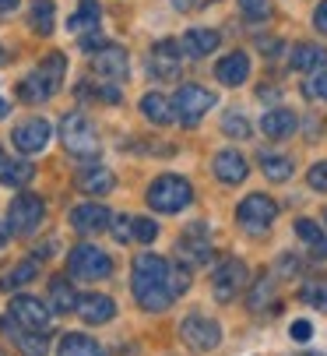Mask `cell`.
I'll return each instance as SVG.
<instances>
[{"instance_id": "obj_1", "label": "cell", "mask_w": 327, "mask_h": 356, "mask_svg": "<svg viewBox=\"0 0 327 356\" xmlns=\"http://www.w3.org/2000/svg\"><path fill=\"white\" fill-rule=\"evenodd\" d=\"M173 265L158 254L144 250L134 258V275H131V289H134V300L141 303L144 311H166L169 303L176 300L173 293Z\"/></svg>"}, {"instance_id": "obj_2", "label": "cell", "mask_w": 327, "mask_h": 356, "mask_svg": "<svg viewBox=\"0 0 327 356\" xmlns=\"http://www.w3.org/2000/svg\"><path fill=\"white\" fill-rule=\"evenodd\" d=\"M190 201H194V187L183 177H173V173L151 180V187H148V205L162 216H173V212L187 209Z\"/></svg>"}, {"instance_id": "obj_3", "label": "cell", "mask_w": 327, "mask_h": 356, "mask_svg": "<svg viewBox=\"0 0 327 356\" xmlns=\"http://www.w3.org/2000/svg\"><path fill=\"white\" fill-rule=\"evenodd\" d=\"M67 272L78 282H99V279L113 275V261H109L106 250H99L92 243H78L71 250V258H67Z\"/></svg>"}, {"instance_id": "obj_4", "label": "cell", "mask_w": 327, "mask_h": 356, "mask_svg": "<svg viewBox=\"0 0 327 356\" xmlns=\"http://www.w3.org/2000/svg\"><path fill=\"white\" fill-rule=\"evenodd\" d=\"M60 141H64V148L71 152V156H81V159H92L99 152V134H95L92 120L78 110L60 120Z\"/></svg>"}, {"instance_id": "obj_5", "label": "cell", "mask_w": 327, "mask_h": 356, "mask_svg": "<svg viewBox=\"0 0 327 356\" xmlns=\"http://www.w3.org/2000/svg\"><path fill=\"white\" fill-rule=\"evenodd\" d=\"M42 219H46L42 197H35V194H28V191H22V194L11 201V209H8V229H11L15 236L35 233V229L42 226Z\"/></svg>"}, {"instance_id": "obj_6", "label": "cell", "mask_w": 327, "mask_h": 356, "mask_svg": "<svg viewBox=\"0 0 327 356\" xmlns=\"http://www.w3.org/2000/svg\"><path fill=\"white\" fill-rule=\"evenodd\" d=\"M211 106H218V99H215V92H208L201 85H180L176 95H173V110L187 127H194Z\"/></svg>"}, {"instance_id": "obj_7", "label": "cell", "mask_w": 327, "mask_h": 356, "mask_svg": "<svg viewBox=\"0 0 327 356\" xmlns=\"http://www.w3.org/2000/svg\"><path fill=\"white\" fill-rule=\"evenodd\" d=\"M275 216H278V205L271 201L267 194H250L240 201L236 209V222L246 229V233H264L275 226Z\"/></svg>"}, {"instance_id": "obj_8", "label": "cell", "mask_w": 327, "mask_h": 356, "mask_svg": "<svg viewBox=\"0 0 327 356\" xmlns=\"http://www.w3.org/2000/svg\"><path fill=\"white\" fill-rule=\"evenodd\" d=\"M243 286H246V265L236 258H226L211 275V293L218 303H233L243 293Z\"/></svg>"}, {"instance_id": "obj_9", "label": "cell", "mask_w": 327, "mask_h": 356, "mask_svg": "<svg viewBox=\"0 0 327 356\" xmlns=\"http://www.w3.org/2000/svg\"><path fill=\"white\" fill-rule=\"evenodd\" d=\"M127 67H131V60H127V49H120L117 42H106V46H99L95 49V57H92V71L99 74V81H124L127 78Z\"/></svg>"}, {"instance_id": "obj_10", "label": "cell", "mask_w": 327, "mask_h": 356, "mask_svg": "<svg viewBox=\"0 0 327 356\" xmlns=\"http://www.w3.org/2000/svg\"><path fill=\"white\" fill-rule=\"evenodd\" d=\"M180 335H183V342H187L190 349H197V353H211L218 342H222V328H218L211 318H201V314L183 318Z\"/></svg>"}, {"instance_id": "obj_11", "label": "cell", "mask_w": 327, "mask_h": 356, "mask_svg": "<svg viewBox=\"0 0 327 356\" xmlns=\"http://www.w3.org/2000/svg\"><path fill=\"white\" fill-rule=\"evenodd\" d=\"M49 307L35 296H15L11 300V318L22 325V328H32V332H46L49 328Z\"/></svg>"}, {"instance_id": "obj_12", "label": "cell", "mask_w": 327, "mask_h": 356, "mask_svg": "<svg viewBox=\"0 0 327 356\" xmlns=\"http://www.w3.org/2000/svg\"><path fill=\"white\" fill-rule=\"evenodd\" d=\"M49 134H53V127H49L42 117H32V120H25V124L15 127L11 141H15L18 152H25V156H35V152H42V148L49 145Z\"/></svg>"}, {"instance_id": "obj_13", "label": "cell", "mask_w": 327, "mask_h": 356, "mask_svg": "<svg viewBox=\"0 0 327 356\" xmlns=\"http://www.w3.org/2000/svg\"><path fill=\"white\" fill-rule=\"evenodd\" d=\"M180 60H183V49H180V42H173V39H162V42H155V49H151V74H158V78H166V81H173V78H180Z\"/></svg>"}, {"instance_id": "obj_14", "label": "cell", "mask_w": 327, "mask_h": 356, "mask_svg": "<svg viewBox=\"0 0 327 356\" xmlns=\"http://www.w3.org/2000/svg\"><path fill=\"white\" fill-rule=\"evenodd\" d=\"M0 332H4L8 339H15L18 349H22L25 356H46V349H49V335H46V332L22 328L15 318H4V321H0Z\"/></svg>"}, {"instance_id": "obj_15", "label": "cell", "mask_w": 327, "mask_h": 356, "mask_svg": "<svg viewBox=\"0 0 327 356\" xmlns=\"http://www.w3.org/2000/svg\"><path fill=\"white\" fill-rule=\"evenodd\" d=\"M211 170H215V177L222 180V184H243V180H246V173H250L246 159L240 156V152H233V148L215 152V163H211Z\"/></svg>"}, {"instance_id": "obj_16", "label": "cell", "mask_w": 327, "mask_h": 356, "mask_svg": "<svg viewBox=\"0 0 327 356\" xmlns=\"http://www.w3.org/2000/svg\"><path fill=\"white\" fill-rule=\"evenodd\" d=\"M113 314H117V303L102 293H88L78 300V318L85 325H106V321H113Z\"/></svg>"}, {"instance_id": "obj_17", "label": "cell", "mask_w": 327, "mask_h": 356, "mask_svg": "<svg viewBox=\"0 0 327 356\" xmlns=\"http://www.w3.org/2000/svg\"><path fill=\"white\" fill-rule=\"evenodd\" d=\"M180 258L187 265H208L211 261V243L204 236V226H190L183 236H180Z\"/></svg>"}, {"instance_id": "obj_18", "label": "cell", "mask_w": 327, "mask_h": 356, "mask_svg": "<svg viewBox=\"0 0 327 356\" xmlns=\"http://www.w3.org/2000/svg\"><path fill=\"white\" fill-rule=\"evenodd\" d=\"M109 222H113L109 209L95 205V201H88V205H78V209H71V226H74L78 233H102Z\"/></svg>"}, {"instance_id": "obj_19", "label": "cell", "mask_w": 327, "mask_h": 356, "mask_svg": "<svg viewBox=\"0 0 327 356\" xmlns=\"http://www.w3.org/2000/svg\"><path fill=\"white\" fill-rule=\"evenodd\" d=\"M78 187L85 191V194H109V191H113L117 187V177L113 173H109L106 166H95V163H88V166H81L78 170Z\"/></svg>"}, {"instance_id": "obj_20", "label": "cell", "mask_w": 327, "mask_h": 356, "mask_svg": "<svg viewBox=\"0 0 327 356\" xmlns=\"http://www.w3.org/2000/svg\"><path fill=\"white\" fill-rule=\"evenodd\" d=\"M180 46H183V57L201 60V57H208V54H215V49H218V32H211V29H190L180 39Z\"/></svg>"}, {"instance_id": "obj_21", "label": "cell", "mask_w": 327, "mask_h": 356, "mask_svg": "<svg viewBox=\"0 0 327 356\" xmlns=\"http://www.w3.org/2000/svg\"><path fill=\"white\" fill-rule=\"evenodd\" d=\"M78 293H74V282L57 275V279H49V311H57V314H71L78 311Z\"/></svg>"}, {"instance_id": "obj_22", "label": "cell", "mask_w": 327, "mask_h": 356, "mask_svg": "<svg viewBox=\"0 0 327 356\" xmlns=\"http://www.w3.org/2000/svg\"><path fill=\"white\" fill-rule=\"evenodd\" d=\"M215 78L222 81V85H243L250 78V57L246 54L222 57V60H218V67H215Z\"/></svg>"}, {"instance_id": "obj_23", "label": "cell", "mask_w": 327, "mask_h": 356, "mask_svg": "<svg viewBox=\"0 0 327 356\" xmlns=\"http://www.w3.org/2000/svg\"><path fill=\"white\" fill-rule=\"evenodd\" d=\"M260 127H264L267 138H275V141L292 138V134H296V113H292V110H271V113H264Z\"/></svg>"}, {"instance_id": "obj_24", "label": "cell", "mask_w": 327, "mask_h": 356, "mask_svg": "<svg viewBox=\"0 0 327 356\" xmlns=\"http://www.w3.org/2000/svg\"><path fill=\"white\" fill-rule=\"evenodd\" d=\"M141 113L151 120V124H158V127H166V124H173V117H176V110H173V103L166 95H158V92H148L144 99H141Z\"/></svg>"}, {"instance_id": "obj_25", "label": "cell", "mask_w": 327, "mask_h": 356, "mask_svg": "<svg viewBox=\"0 0 327 356\" xmlns=\"http://www.w3.org/2000/svg\"><path fill=\"white\" fill-rule=\"evenodd\" d=\"M296 236L310 247V254H313V258H327V233L313 222V219H296Z\"/></svg>"}, {"instance_id": "obj_26", "label": "cell", "mask_w": 327, "mask_h": 356, "mask_svg": "<svg viewBox=\"0 0 327 356\" xmlns=\"http://www.w3.org/2000/svg\"><path fill=\"white\" fill-rule=\"evenodd\" d=\"M292 67L296 71H324L327 67V49L313 46V42H303L292 49Z\"/></svg>"}, {"instance_id": "obj_27", "label": "cell", "mask_w": 327, "mask_h": 356, "mask_svg": "<svg viewBox=\"0 0 327 356\" xmlns=\"http://www.w3.org/2000/svg\"><path fill=\"white\" fill-rule=\"evenodd\" d=\"M99 18H102V11H99L95 0H81V8L71 15L67 29H71L74 35H88V32H95V29H99Z\"/></svg>"}, {"instance_id": "obj_28", "label": "cell", "mask_w": 327, "mask_h": 356, "mask_svg": "<svg viewBox=\"0 0 327 356\" xmlns=\"http://www.w3.org/2000/svg\"><path fill=\"white\" fill-rule=\"evenodd\" d=\"M57 356H106V353H102V346H99L95 339H88V335H64Z\"/></svg>"}, {"instance_id": "obj_29", "label": "cell", "mask_w": 327, "mask_h": 356, "mask_svg": "<svg viewBox=\"0 0 327 356\" xmlns=\"http://www.w3.org/2000/svg\"><path fill=\"white\" fill-rule=\"evenodd\" d=\"M35 177V166L25 163V159H15V163H4V170H0V180H4V187H25L28 180Z\"/></svg>"}, {"instance_id": "obj_30", "label": "cell", "mask_w": 327, "mask_h": 356, "mask_svg": "<svg viewBox=\"0 0 327 356\" xmlns=\"http://www.w3.org/2000/svg\"><path fill=\"white\" fill-rule=\"evenodd\" d=\"M18 95L25 99V103H46V99H49V95H57V92H53V88L42 81V74H39V71H32V74L18 85Z\"/></svg>"}, {"instance_id": "obj_31", "label": "cell", "mask_w": 327, "mask_h": 356, "mask_svg": "<svg viewBox=\"0 0 327 356\" xmlns=\"http://www.w3.org/2000/svg\"><path fill=\"white\" fill-rule=\"evenodd\" d=\"M35 275H39V258H28V261L15 265L4 279H0V286H4V289H18V286H28Z\"/></svg>"}, {"instance_id": "obj_32", "label": "cell", "mask_w": 327, "mask_h": 356, "mask_svg": "<svg viewBox=\"0 0 327 356\" xmlns=\"http://www.w3.org/2000/svg\"><path fill=\"white\" fill-rule=\"evenodd\" d=\"M53 18H57V11H53V0H32V29L39 35H49L53 32Z\"/></svg>"}, {"instance_id": "obj_33", "label": "cell", "mask_w": 327, "mask_h": 356, "mask_svg": "<svg viewBox=\"0 0 327 356\" xmlns=\"http://www.w3.org/2000/svg\"><path fill=\"white\" fill-rule=\"evenodd\" d=\"M260 163H264V177L275 180V184H282V180L292 177V163L285 156H260Z\"/></svg>"}, {"instance_id": "obj_34", "label": "cell", "mask_w": 327, "mask_h": 356, "mask_svg": "<svg viewBox=\"0 0 327 356\" xmlns=\"http://www.w3.org/2000/svg\"><path fill=\"white\" fill-rule=\"evenodd\" d=\"M303 300L310 303V307H317V311H327V279H310V282H303Z\"/></svg>"}, {"instance_id": "obj_35", "label": "cell", "mask_w": 327, "mask_h": 356, "mask_svg": "<svg viewBox=\"0 0 327 356\" xmlns=\"http://www.w3.org/2000/svg\"><path fill=\"white\" fill-rule=\"evenodd\" d=\"M222 131H226L229 138H250V124H246V117H243L240 110H229V113L222 117Z\"/></svg>"}, {"instance_id": "obj_36", "label": "cell", "mask_w": 327, "mask_h": 356, "mask_svg": "<svg viewBox=\"0 0 327 356\" xmlns=\"http://www.w3.org/2000/svg\"><path fill=\"white\" fill-rule=\"evenodd\" d=\"M240 11L250 22H264V18H271V0H240Z\"/></svg>"}, {"instance_id": "obj_37", "label": "cell", "mask_w": 327, "mask_h": 356, "mask_svg": "<svg viewBox=\"0 0 327 356\" xmlns=\"http://www.w3.org/2000/svg\"><path fill=\"white\" fill-rule=\"evenodd\" d=\"M267 296H271V275L257 279V286H253V293H250V303H246V307H250V311H264V307H267Z\"/></svg>"}, {"instance_id": "obj_38", "label": "cell", "mask_w": 327, "mask_h": 356, "mask_svg": "<svg viewBox=\"0 0 327 356\" xmlns=\"http://www.w3.org/2000/svg\"><path fill=\"white\" fill-rule=\"evenodd\" d=\"M155 236H158V222H155V219L134 216V240H137V243H151Z\"/></svg>"}, {"instance_id": "obj_39", "label": "cell", "mask_w": 327, "mask_h": 356, "mask_svg": "<svg viewBox=\"0 0 327 356\" xmlns=\"http://www.w3.org/2000/svg\"><path fill=\"white\" fill-rule=\"evenodd\" d=\"M109 229H113V236L120 243L134 240V216H113V222H109Z\"/></svg>"}, {"instance_id": "obj_40", "label": "cell", "mask_w": 327, "mask_h": 356, "mask_svg": "<svg viewBox=\"0 0 327 356\" xmlns=\"http://www.w3.org/2000/svg\"><path fill=\"white\" fill-rule=\"evenodd\" d=\"M306 184L313 191H327V163H317L310 173H306Z\"/></svg>"}, {"instance_id": "obj_41", "label": "cell", "mask_w": 327, "mask_h": 356, "mask_svg": "<svg viewBox=\"0 0 327 356\" xmlns=\"http://www.w3.org/2000/svg\"><path fill=\"white\" fill-rule=\"evenodd\" d=\"M169 279H173V293H176V296L190 289V268H187V265L173 268V275H169Z\"/></svg>"}, {"instance_id": "obj_42", "label": "cell", "mask_w": 327, "mask_h": 356, "mask_svg": "<svg viewBox=\"0 0 327 356\" xmlns=\"http://www.w3.org/2000/svg\"><path fill=\"white\" fill-rule=\"evenodd\" d=\"M289 335H292L296 342H310V339H313V325H310V321H292Z\"/></svg>"}, {"instance_id": "obj_43", "label": "cell", "mask_w": 327, "mask_h": 356, "mask_svg": "<svg viewBox=\"0 0 327 356\" xmlns=\"http://www.w3.org/2000/svg\"><path fill=\"white\" fill-rule=\"evenodd\" d=\"M306 92H310V95H320V99H327V67H324V71H320V74H317V78L306 85Z\"/></svg>"}, {"instance_id": "obj_44", "label": "cell", "mask_w": 327, "mask_h": 356, "mask_svg": "<svg viewBox=\"0 0 327 356\" xmlns=\"http://www.w3.org/2000/svg\"><path fill=\"white\" fill-rule=\"evenodd\" d=\"M313 25H317V32H327V0L317 8V15H313Z\"/></svg>"}, {"instance_id": "obj_45", "label": "cell", "mask_w": 327, "mask_h": 356, "mask_svg": "<svg viewBox=\"0 0 327 356\" xmlns=\"http://www.w3.org/2000/svg\"><path fill=\"white\" fill-rule=\"evenodd\" d=\"M173 8L176 11H187V8H194V0H173Z\"/></svg>"}, {"instance_id": "obj_46", "label": "cell", "mask_w": 327, "mask_h": 356, "mask_svg": "<svg viewBox=\"0 0 327 356\" xmlns=\"http://www.w3.org/2000/svg\"><path fill=\"white\" fill-rule=\"evenodd\" d=\"M18 8V0H0V11H15Z\"/></svg>"}, {"instance_id": "obj_47", "label": "cell", "mask_w": 327, "mask_h": 356, "mask_svg": "<svg viewBox=\"0 0 327 356\" xmlns=\"http://www.w3.org/2000/svg\"><path fill=\"white\" fill-rule=\"evenodd\" d=\"M8 233H11V229H8L4 222H0V247H4V243H8Z\"/></svg>"}, {"instance_id": "obj_48", "label": "cell", "mask_w": 327, "mask_h": 356, "mask_svg": "<svg viewBox=\"0 0 327 356\" xmlns=\"http://www.w3.org/2000/svg\"><path fill=\"white\" fill-rule=\"evenodd\" d=\"M8 117V103H4V99H0V120H4Z\"/></svg>"}, {"instance_id": "obj_49", "label": "cell", "mask_w": 327, "mask_h": 356, "mask_svg": "<svg viewBox=\"0 0 327 356\" xmlns=\"http://www.w3.org/2000/svg\"><path fill=\"white\" fill-rule=\"evenodd\" d=\"M4 163H8V159H4V148H0V170H4Z\"/></svg>"}, {"instance_id": "obj_50", "label": "cell", "mask_w": 327, "mask_h": 356, "mask_svg": "<svg viewBox=\"0 0 327 356\" xmlns=\"http://www.w3.org/2000/svg\"><path fill=\"white\" fill-rule=\"evenodd\" d=\"M324 226H327V212H324Z\"/></svg>"}, {"instance_id": "obj_51", "label": "cell", "mask_w": 327, "mask_h": 356, "mask_svg": "<svg viewBox=\"0 0 327 356\" xmlns=\"http://www.w3.org/2000/svg\"><path fill=\"white\" fill-rule=\"evenodd\" d=\"M0 356H8V353H4V349H0Z\"/></svg>"}]
</instances>
